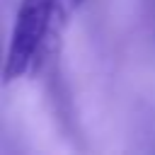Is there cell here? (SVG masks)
<instances>
[{
  "label": "cell",
  "mask_w": 155,
  "mask_h": 155,
  "mask_svg": "<svg viewBox=\"0 0 155 155\" xmlns=\"http://www.w3.org/2000/svg\"><path fill=\"white\" fill-rule=\"evenodd\" d=\"M56 5H58V0H22L19 2L5 68H2L5 82H12L29 70L31 61L36 58V53L46 39Z\"/></svg>",
  "instance_id": "6da1fadb"
}]
</instances>
